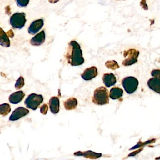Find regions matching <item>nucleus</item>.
<instances>
[{
	"instance_id": "obj_1",
	"label": "nucleus",
	"mask_w": 160,
	"mask_h": 160,
	"mask_svg": "<svg viewBox=\"0 0 160 160\" xmlns=\"http://www.w3.org/2000/svg\"><path fill=\"white\" fill-rule=\"evenodd\" d=\"M65 58L68 63L72 66H79L84 63L82 49L77 42L72 41L69 43Z\"/></svg>"
},
{
	"instance_id": "obj_2",
	"label": "nucleus",
	"mask_w": 160,
	"mask_h": 160,
	"mask_svg": "<svg viewBox=\"0 0 160 160\" xmlns=\"http://www.w3.org/2000/svg\"><path fill=\"white\" fill-rule=\"evenodd\" d=\"M92 101L95 104L103 105L109 103L108 91L105 87L97 88L94 92Z\"/></svg>"
},
{
	"instance_id": "obj_3",
	"label": "nucleus",
	"mask_w": 160,
	"mask_h": 160,
	"mask_svg": "<svg viewBox=\"0 0 160 160\" xmlns=\"http://www.w3.org/2000/svg\"><path fill=\"white\" fill-rule=\"evenodd\" d=\"M43 97L41 94L32 93L28 95L25 101V104L27 108L35 110L42 103Z\"/></svg>"
},
{
	"instance_id": "obj_4",
	"label": "nucleus",
	"mask_w": 160,
	"mask_h": 160,
	"mask_svg": "<svg viewBox=\"0 0 160 160\" xmlns=\"http://www.w3.org/2000/svg\"><path fill=\"white\" fill-rule=\"evenodd\" d=\"M26 17V14L23 12L14 14L10 18V25L14 29H21L24 28L27 22Z\"/></svg>"
},
{
	"instance_id": "obj_5",
	"label": "nucleus",
	"mask_w": 160,
	"mask_h": 160,
	"mask_svg": "<svg viewBox=\"0 0 160 160\" xmlns=\"http://www.w3.org/2000/svg\"><path fill=\"white\" fill-rule=\"evenodd\" d=\"M139 51L134 48H131L123 51V57L127 58L122 61V64L124 66H131L138 62Z\"/></svg>"
},
{
	"instance_id": "obj_6",
	"label": "nucleus",
	"mask_w": 160,
	"mask_h": 160,
	"mask_svg": "<svg viewBox=\"0 0 160 160\" xmlns=\"http://www.w3.org/2000/svg\"><path fill=\"white\" fill-rule=\"evenodd\" d=\"M122 84L127 93L132 94L137 89L138 81L133 77H128L122 79Z\"/></svg>"
},
{
	"instance_id": "obj_7",
	"label": "nucleus",
	"mask_w": 160,
	"mask_h": 160,
	"mask_svg": "<svg viewBox=\"0 0 160 160\" xmlns=\"http://www.w3.org/2000/svg\"><path fill=\"white\" fill-rule=\"evenodd\" d=\"M29 113V110L24 107H19L14 110L9 120L12 121L18 120L22 117L27 116Z\"/></svg>"
},
{
	"instance_id": "obj_8",
	"label": "nucleus",
	"mask_w": 160,
	"mask_h": 160,
	"mask_svg": "<svg viewBox=\"0 0 160 160\" xmlns=\"http://www.w3.org/2000/svg\"><path fill=\"white\" fill-rule=\"evenodd\" d=\"M44 24L43 19H37L33 21L28 29V32L31 35H35L42 28Z\"/></svg>"
},
{
	"instance_id": "obj_9",
	"label": "nucleus",
	"mask_w": 160,
	"mask_h": 160,
	"mask_svg": "<svg viewBox=\"0 0 160 160\" xmlns=\"http://www.w3.org/2000/svg\"><path fill=\"white\" fill-rule=\"evenodd\" d=\"M98 75V70L95 66L87 68L81 74V77L86 81L92 80Z\"/></svg>"
},
{
	"instance_id": "obj_10",
	"label": "nucleus",
	"mask_w": 160,
	"mask_h": 160,
	"mask_svg": "<svg viewBox=\"0 0 160 160\" xmlns=\"http://www.w3.org/2000/svg\"><path fill=\"white\" fill-rule=\"evenodd\" d=\"M45 39V32L42 30L31 40L30 44L33 46H40L44 43Z\"/></svg>"
},
{
	"instance_id": "obj_11",
	"label": "nucleus",
	"mask_w": 160,
	"mask_h": 160,
	"mask_svg": "<svg viewBox=\"0 0 160 160\" xmlns=\"http://www.w3.org/2000/svg\"><path fill=\"white\" fill-rule=\"evenodd\" d=\"M74 155L77 156H82L85 158L90 159H97L102 156V153H97V152H94L91 150L84 152L79 151L74 152Z\"/></svg>"
},
{
	"instance_id": "obj_12",
	"label": "nucleus",
	"mask_w": 160,
	"mask_h": 160,
	"mask_svg": "<svg viewBox=\"0 0 160 160\" xmlns=\"http://www.w3.org/2000/svg\"><path fill=\"white\" fill-rule=\"evenodd\" d=\"M25 96V93L22 91L16 92L10 95L9 98V101L11 103L17 104L23 100Z\"/></svg>"
},
{
	"instance_id": "obj_13",
	"label": "nucleus",
	"mask_w": 160,
	"mask_h": 160,
	"mask_svg": "<svg viewBox=\"0 0 160 160\" xmlns=\"http://www.w3.org/2000/svg\"><path fill=\"white\" fill-rule=\"evenodd\" d=\"M103 82L108 88L114 86L117 83V78L113 73H106L102 78Z\"/></svg>"
},
{
	"instance_id": "obj_14",
	"label": "nucleus",
	"mask_w": 160,
	"mask_h": 160,
	"mask_svg": "<svg viewBox=\"0 0 160 160\" xmlns=\"http://www.w3.org/2000/svg\"><path fill=\"white\" fill-rule=\"evenodd\" d=\"M49 108L53 114H57L59 111L60 101L58 97H51L49 102Z\"/></svg>"
},
{
	"instance_id": "obj_15",
	"label": "nucleus",
	"mask_w": 160,
	"mask_h": 160,
	"mask_svg": "<svg viewBox=\"0 0 160 160\" xmlns=\"http://www.w3.org/2000/svg\"><path fill=\"white\" fill-rule=\"evenodd\" d=\"M148 85L150 89L160 94V79L157 78H152L148 81Z\"/></svg>"
},
{
	"instance_id": "obj_16",
	"label": "nucleus",
	"mask_w": 160,
	"mask_h": 160,
	"mask_svg": "<svg viewBox=\"0 0 160 160\" xmlns=\"http://www.w3.org/2000/svg\"><path fill=\"white\" fill-rule=\"evenodd\" d=\"M123 90L118 87H114L111 89L109 97L112 100H117L121 98L123 95Z\"/></svg>"
},
{
	"instance_id": "obj_17",
	"label": "nucleus",
	"mask_w": 160,
	"mask_h": 160,
	"mask_svg": "<svg viewBox=\"0 0 160 160\" xmlns=\"http://www.w3.org/2000/svg\"><path fill=\"white\" fill-rule=\"evenodd\" d=\"M64 108L67 110H73L78 105V101L74 97H71L63 102Z\"/></svg>"
},
{
	"instance_id": "obj_18",
	"label": "nucleus",
	"mask_w": 160,
	"mask_h": 160,
	"mask_svg": "<svg viewBox=\"0 0 160 160\" xmlns=\"http://www.w3.org/2000/svg\"><path fill=\"white\" fill-rule=\"evenodd\" d=\"M0 33H1V34H0V36H1L0 45L3 47H10L11 43H10L9 36L2 28H1Z\"/></svg>"
},
{
	"instance_id": "obj_19",
	"label": "nucleus",
	"mask_w": 160,
	"mask_h": 160,
	"mask_svg": "<svg viewBox=\"0 0 160 160\" xmlns=\"http://www.w3.org/2000/svg\"><path fill=\"white\" fill-rule=\"evenodd\" d=\"M11 106L8 103L0 105V114L2 116H6L11 112Z\"/></svg>"
},
{
	"instance_id": "obj_20",
	"label": "nucleus",
	"mask_w": 160,
	"mask_h": 160,
	"mask_svg": "<svg viewBox=\"0 0 160 160\" xmlns=\"http://www.w3.org/2000/svg\"><path fill=\"white\" fill-rule=\"evenodd\" d=\"M105 65L108 69L115 70L119 68L118 62L115 60L108 61L106 62Z\"/></svg>"
},
{
	"instance_id": "obj_21",
	"label": "nucleus",
	"mask_w": 160,
	"mask_h": 160,
	"mask_svg": "<svg viewBox=\"0 0 160 160\" xmlns=\"http://www.w3.org/2000/svg\"><path fill=\"white\" fill-rule=\"evenodd\" d=\"M25 85V80L24 78L22 76H20L17 80L16 83L15 85V87L17 90L20 89L22 88Z\"/></svg>"
},
{
	"instance_id": "obj_22",
	"label": "nucleus",
	"mask_w": 160,
	"mask_h": 160,
	"mask_svg": "<svg viewBox=\"0 0 160 160\" xmlns=\"http://www.w3.org/2000/svg\"><path fill=\"white\" fill-rule=\"evenodd\" d=\"M17 5L20 8L26 7L29 3L30 0H15Z\"/></svg>"
},
{
	"instance_id": "obj_23",
	"label": "nucleus",
	"mask_w": 160,
	"mask_h": 160,
	"mask_svg": "<svg viewBox=\"0 0 160 160\" xmlns=\"http://www.w3.org/2000/svg\"><path fill=\"white\" fill-rule=\"evenodd\" d=\"M48 109V106L47 104H44L42 105L40 108L41 113L43 115H46L47 114Z\"/></svg>"
},
{
	"instance_id": "obj_24",
	"label": "nucleus",
	"mask_w": 160,
	"mask_h": 160,
	"mask_svg": "<svg viewBox=\"0 0 160 160\" xmlns=\"http://www.w3.org/2000/svg\"><path fill=\"white\" fill-rule=\"evenodd\" d=\"M140 6L144 11L148 10V6L147 3V0H141L140 2Z\"/></svg>"
},
{
	"instance_id": "obj_25",
	"label": "nucleus",
	"mask_w": 160,
	"mask_h": 160,
	"mask_svg": "<svg viewBox=\"0 0 160 160\" xmlns=\"http://www.w3.org/2000/svg\"><path fill=\"white\" fill-rule=\"evenodd\" d=\"M151 75L153 77L160 79V70H153L151 72Z\"/></svg>"
},
{
	"instance_id": "obj_26",
	"label": "nucleus",
	"mask_w": 160,
	"mask_h": 160,
	"mask_svg": "<svg viewBox=\"0 0 160 160\" xmlns=\"http://www.w3.org/2000/svg\"><path fill=\"white\" fill-rule=\"evenodd\" d=\"M8 36H9V38H13L14 37V33L13 32L12 29L10 30L9 31L6 32Z\"/></svg>"
},
{
	"instance_id": "obj_27",
	"label": "nucleus",
	"mask_w": 160,
	"mask_h": 160,
	"mask_svg": "<svg viewBox=\"0 0 160 160\" xmlns=\"http://www.w3.org/2000/svg\"><path fill=\"white\" fill-rule=\"evenodd\" d=\"M59 0H48V2H50V3L52 4H55V3H57L58 2Z\"/></svg>"
},
{
	"instance_id": "obj_28",
	"label": "nucleus",
	"mask_w": 160,
	"mask_h": 160,
	"mask_svg": "<svg viewBox=\"0 0 160 160\" xmlns=\"http://www.w3.org/2000/svg\"><path fill=\"white\" fill-rule=\"evenodd\" d=\"M117 1H125V0H117Z\"/></svg>"
}]
</instances>
